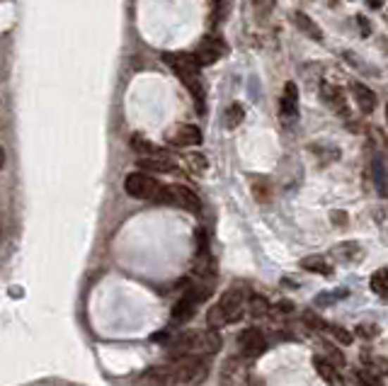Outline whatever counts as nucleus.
<instances>
[{
	"mask_svg": "<svg viewBox=\"0 0 388 386\" xmlns=\"http://www.w3.org/2000/svg\"><path fill=\"white\" fill-rule=\"evenodd\" d=\"M345 296H349V289H335V291H330V294H320L318 299H315V304L330 306V304H335V301L345 299Z\"/></svg>",
	"mask_w": 388,
	"mask_h": 386,
	"instance_id": "nucleus-26",
	"label": "nucleus"
},
{
	"mask_svg": "<svg viewBox=\"0 0 388 386\" xmlns=\"http://www.w3.org/2000/svg\"><path fill=\"white\" fill-rule=\"evenodd\" d=\"M369 8H381V0H367Z\"/></svg>",
	"mask_w": 388,
	"mask_h": 386,
	"instance_id": "nucleus-35",
	"label": "nucleus"
},
{
	"mask_svg": "<svg viewBox=\"0 0 388 386\" xmlns=\"http://www.w3.org/2000/svg\"><path fill=\"white\" fill-rule=\"evenodd\" d=\"M245 311H248V294H245L243 289H228L226 294L209 308L206 323H209V328L218 330L228 323L240 321Z\"/></svg>",
	"mask_w": 388,
	"mask_h": 386,
	"instance_id": "nucleus-3",
	"label": "nucleus"
},
{
	"mask_svg": "<svg viewBox=\"0 0 388 386\" xmlns=\"http://www.w3.org/2000/svg\"><path fill=\"white\" fill-rule=\"evenodd\" d=\"M131 148H136V151L149 153V156H158V148L153 146V143L144 141V139H141V136H134V139H131Z\"/></svg>",
	"mask_w": 388,
	"mask_h": 386,
	"instance_id": "nucleus-29",
	"label": "nucleus"
},
{
	"mask_svg": "<svg viewBox=\"0 0 388 386\" xmlns=\"http://www.w3.org/2000/svg\"><path fill=\"white\" fill-rule=\"evenodd\" d=\"M332 258L340 263H357V260H362V246L354 243V241L340 243V246L332 248Z\"/></svg>",
	"mask_w": 388,
	"mask_h": 386,
	"instance_id": "nucleus-14",
	"label": "nucleus"
},
{
	"mask_svg": "<svg viewBox=\"0 0 388 386\" xmlns=\"http://www.w3.org/2000/svg\"><path fill=\"white\" fill-rule=\"evenodd\" d=\"M294 25H296L306 37H311V40L323 42V32H320V27L315 25V22L311 20L306 13H294Z\"/></svg>",
	"mask_w": 388,
	"mask_h": 386,
	"instance_id": "nucleus-17",
	"label": "nucleus"
},
{
	"mask_svg": "<svg viewBox=\"0 0 388 386\" xmlns=\"http://www.w3.org/2000/svg\"><path fill=\"white\" fill-rule=\"evenodd\" d=\"M226 52H228L226 42H223L221 37L211 35V37H204V40L196 44L194 56H196V61H199L201 66H211V64H216L218 59L226 56Z\"/></svg>",
	"mask_w": 388,
	"mask_h": 386,
	"instance_id": "nucleus-7",
	"label": "nucleus"
},
{
	"mask_svg": "<svg viewBox=\"0 0 388 386\" xmlns=\"http://www.w3.org/2000/svg\"><path fill=\"white\" fill-rule=\"evenodd\" d=\"M238 350L245 360H258V357L265 355L267 340H265V335H262V330L245 328L243 333L238 335Z\"/></svg>",
	"mask_w": 388,
	"mask_h": 386,
	"instance_id": "nucleus-6",
	"label": "nucleus"
},
{
	"mask_svg": "<svg viewBox=\"0 0 388 386\" xmlns=\"http://www.w3.org/2000/svg\"><path fill=\"white\" fill-rule=\"evenodd\" d=\"M386 122H388V104H386Z\"/></svg>",
	"mask_w": 388,
	"mask_h": 386,
	"instance_id": "nucleus-36",
	"label": "nucleus"
},
{
	"mask_svg": "<svg viewBox=\"0 0 388 386\" xmlns=\"http://www.w3.org/2000/svg\"><path fill=\"white\" fill-rule=\"evenodd\" d=\"M374 180H376V192H379L381 197L388 195V175H386V168L384 163L376 158L374 161Z\"/></svg>",
	"mask_w": 388,
	"mask_h": 386,
	"instance_id": "nucleus-23",
	"label": "nucleus"
},
{
	"mask_svg": "<svg viewBox=\"0 0 388 386\" xmlns=\"http://www.w3.org/2000/svg\"><path fill=\"white\" fill-rule=\"evenodd\" d=\"M275 5H277V0H253V8H255V15L262 20V18H267V15L275 10Z\"/></svg>",
	"mask_w": 388,
	"mask_h": 386,
	"instance_id": "nucleus-28",
	"label": "nucleus"
},
{
	"mask_svg": "<svg viewBox=\"0 0 388 386\" xmlns=\"http://www.w3.org/2000/svg\"><path fill=\"white\" fill-rule=\"evenodd\" d=\"M243 117H245V109H243V104L240 102H233L231 107L226 109V114H223V126L226 129H236V126L243 122Z\"/></svg>",
	"mask_w": 388,
	"mask_h": 386,
	"instance_id": "nucleus-21",
	"label": "nucleus"
},
{
	"mask_svg": "<svg viewBox=\"0 0 388 386\" xmlns=\"http://www.w3.org/2000/svg\"><path fill=\"white\" fill-rule=\"evenodd\" d=\"M357 22H359V30H362V37H369L371 35V22L367 18H362V15L357 18Z\"/></svg>",
	"mask_w": 388,
	"mask_h": 386,
	"instance_id": "nucleus-32",
	"label": "nucleus"
},
{
	"mask_svg": "<svg viewBox=\"0 0 388 386\" xmlns=\"http://www.w3.org/2000/svg\"><path fill=\"white\" fill-rule=\"evenodd\" d=\"M168 350L173 352V357L182 355H214L221 350V335L214 328L209 330H182V333H168Z\"/></svg>",
	"mask_w": 388,
	"mask_h": 386,
	"instance_id": "nucleus-1",
	"label": "nucleus"
},
{
	"mask_svg": "<svg viewBox=\"0 0 388 386\" xmlns=\"http://www.w3.org/2000/svg\"><path fill=\"white\" fill-rule=\"evenodd\" d=\"M313 367H315V372L320 374V379H323V382H327L330 386L337 384V372H335V365H332L330 360H325V357L315 355L313 357Z\"/></svg>",
	"mask_w": 388,
	"mask_h": 386,
	"instance_id": "nucleus-19",
	"label": "nucleus"
},
{
	"mask_svg": "<svg viewBox=\"0 0 388 386\" xmlns=\"http://www.w3.org/2000/svg\"><path fill=\"white\" fill-rule=\"evenodd\" d=\"M357 335H362V338H376V335H379V325H374V323H359L357 325Z\"/></svg>",
	"mask_w": 388,
	"mask_h": 386,
	"instance_id": "nucleus-31",
	"label": "nucleus"
},
{
	"mask_svg": "<svg viewBox=\"0 0 388 386\" xmlns=\"http://www.w3.org/2000/svg\"><path fill=\"white\" fill-rule=\"evenodd\" d=\"M352 95L354 100H357V107L362 109V112H374L376 109V95L369 90L367 85H362V83H354L352 85Z\"/></svg>",
	"mask_w": 388,
	"mask_h": 386,
	"instance_id": "nucleus-13",
	"label": "nucleus"
},
{
	"mask_svg": "<svg viewBox=\"0 0 388 386\" xmlns=\"http://www.w3.org/2000/svg\"><path fill=\"white\" fill-rule=\"evenodd\" d=\"M323 100L330 104L335 112H340V114H347V97H345V92L340 90V88H335V85H323Z\"/></svg>",
	"mask_w": 388,
	"mask_h": 386,
	"instance_id": "nucleus-15",
	"label": "nucleus"
},
{
	"mask_svg": "<svg viewBox=\"0 0 388 386\" xmlns=\"http://www.w3.org/2000/svg\"><path fill=\"white\" fill-rule=\"evenodd\" d=\"M292 308H294L292 301H282V304L275 306V311H277V313H292Z\"/></svg>",
	"mask_w": 388,
	"mask_h": 386,
	"instance_id": "nucleus-33",
	"label": "nucleus"
},
{
	"mask_svg": "<svg viewBox=\"0 0 388 386\" xmlns=\"http://www.w3.org/2000/svg\"><path fill=\"white\" fill-rule=\"evenodd\" d=\"M124 190L127 195L136 197V200H151V202H163L168 200V185H161L156 178L146 173H131L124 180Z\"/></svg>",
	"mask_w": 388,
	"mask_h": 386,
	"instance_id": "nucleus-4",
	"label": "nucleus"
},
{
	"mask_svg": "<svg viewBox=\"0 0 388 386\" xmlns=\"http://www.w3.org/2000/svg\"><path fill=\"white\" fill-rule=\"evenodd\" d=\"M163 61L170 66L175 73H177V78L184 83V88L189 90V95H192V100L196 104V112L204 114L206 112V92H204L201 76H199L201 64L196 61L194 54H165Z\"/></svg>",
	"mask_w": 388,
	"mask_h": 386,
	"instance_id": "nucleus-2",
	"label": "nucleus"
},
{
	"mask_svg": "<svg viewBox=\"0 0 388 386\" xmlns=\"http://www.w3.org/2000/svg\"><path fill=\"white\" fill-rule=\"evenodd\" d=\"M165 204H175V207H182L187 212L199 214L201 212V200L194 195L189 187L184 185H168V200Z\"/></svg>",
	"mask_w": 388,
	"mask_h": 386,
	"instance_id": "nucleus-9",
	"label": "nucleus"
},
{
	"mask_svg": "<svg viewBox=\"0 0 388 386\" xmlns=\"http://www.w3.org/2000/svg\"><path fill=\"white\" fill-rule=\"evenodd\" d=\"M332 222H335L337 226H345V224H347V214H342V212H332Z\"/></svg>",
	"mask_w": 388,
	"mask_h": 386,
	"instance_id": "nucleus-34",
	"label": "nucleus"
},
{
	"mask_svg": "<svg viewBox=\"0 0 388 386\" xmlns=\"http://www.w3.org/2000/svg\"><path fill=\"white\" fill-rule=\"evenodd\" d=\"M299 265H301L303 270H308V272L323 275V277H330L332 275V265L327 263V258H323V255H308V258H303Z\"/></svg>",
	"mask_w": 388,
	"mask_h": 386,
	"instance_id": "nucleus-18",
	"label": "nucleus"
},
{
	"mask_svg": "<svg viewBox=\"0 0 388 386\" xmlns=\"http://www.w3.org/2000/svg\"><path fill=\"white\" fill-rule=\"evenodd\" d=\"M139 168L144 170H151V173H170V170H175V161H170V158L165 156H146L139 161Z\"/></svg>",
	"mask_w": 388,
	"mask_h": 386,
	"instance_id": "nucleus-16",
	"label": "nucleus"
},
{
	"mask_svg": "<svg viewBox=\"0 0 388 386\" xmlns=\"http://www.w3.org/2000/svg\"><path fill=\"white\" fill-rule=\"evenodd\" d=\"M371 289H374L379 296L388 299V267H381L371 275Z\"/></svg>",
	"mask_w": 388,
	"mask_h": 386,
	"instance_id": "nucleus-22",
	"label": "nucleus"
},
{
	"mask_svg": "<svg viewBox=\"0 0 388 386\" xmlns=\"http://www.w3.org/2000/svg\"><path fill=\"white\" fill-rule=\"evenodd\" d=\"M357 382L362 386H384V382H381V377L374 372V369L369 367H362L357 369Z\"/></svg>",
	"mask_w": 388,
	"mask_h": 386,
	"instance_id": "nucleus-24",
	"label": "nucleus"
},
{
	"mask_svg": "<svg viewBox=\"0 0 388 386\" xmlns=\"http://www.w3.org/2000/svg\"><path fill=\"white\" fill-rule=\"evenodd\" d=\"M325 355H327V360H330L335 367H342V365H345V355H342V352L337 350L335 345L327 343V345H325Z\"/></svg>",
	"mask_w": 388,
	"mask_h": 386,
	"instance_id": "nucleus-30",
	"label": "nucleus"
},
{
	"mask_svg": "<svg viewBox=\"0 0 388 386\" xmlns=\"http://www.w3.org/2000/svg\"><path fill=\"white\" fill-rule=\"evenodd\" d=\"M245 360L243 355L240 357H231V360L223 362V369H221V386H243L248 382V369H245Z\"/></svg>",
	"mask_w": 388,
	"mask_h": 386,
	"instance_id": "nucleus-10",
	"label": "nucleus"
},
{
	"mask_svg": "<svg viewBox=\"0 0 388 386\" xmlns=\"http://www.w3.org/2000/svg\"><path fill=\"white\" fill-rule=\"evenodd\" d=\"M141 386H177L180 384V374L175 365H161V367H151L146 369L139 377Z\"/></svg>",
	"mask_w": 388,
	"mask_h": 386,
	"instance_id": "nucleus-8",
	"label": "nucleus"
},
{
	"mask_svg": "<svg viewBox=\"0 0 388 386\" xmlns=\"http://www.w3.org/2000/svg\"><path fill=\"white\" fill-rule=\"evenodd\" d=\"M327 335H332V338L337 340V343H342V345H349L354 340V335L349 333V330H345L342 325H330L327 323V330H325Z\"/></svg>",
	"mask_w": 388,
	"mask_h": 386,
	"instance_id": "nucleus-25",
	"label": "nucleus"
},
{
	"mask_svg": "<svg viewBox=\"0 0 388 386\" xmlns=\"http://www.w3.org/2000/svg\"><path fill=\"white\" fill-rule=\"evenodd\" d=\"M184 163H187L189 168H192L194 173H199V175L206 170V158L199 156V153H187V156H184Z\"/></svg>",
	"mask_w": 388,
	"mask_h": 386,
	"instance_id": "nucleus-27",
	"label": "nucleus"
},
{
	"mask_svg": "<svg viewBox=\"0 0 388 386\" xmlns=\"http://www.w3.org/2000/svg\"><path fill=\"white\" fill-rule=\"evenodd\" d=\"M280 109H282V117L287 119V122H294V119L299 117V88H296V83H287V85H284Z\"/></svg>",
	"mask_w": 388,
	"mask_h": 386,
	"instance_id": "nucleus-12",
	"label": "nucleus"
},
{
	"mask_svg": "<svg viewBox=\"0 0 388 386\" xmlns=\"http://www.w3.org/2000/svg\"><path fill=\"white\" fill-rule=\"evenodd\" d=\"M270 311H272V306H270V301L267 299H262V296H258V294L248 296V313L253 318H262V316H267Z\"/></svg>",
	"mask_w": 388,
	"mask_h": 386,
	"instance_id": "nucleus-20",
	"label": "nucleus"
},
{
	"mask_svg": "<svg viewBox=\"0 0 388 386\" xmlns=\"http://www.w3.org/2000/svg\"><path fill=\"white\" fill-rule=\"evenodd\" d=\"M173 365L177 367L180 384H187V386H199L206 379V374H209V369H206V362L201 360L199 355L173 357Z\"/></svg>",
	"mask_w": 388,
	"mask_h": 386,
	"instance_id": "nucleus-5",
	"label": "nucleus"
},
{
	"mask_svg": "<svg viewBox=\"0 0 388 386\" xmlns=\"http://www.w3.org/2000/svg\"><path fill=\"white\" fill-rule=\"evenodd\" d=\"M165 141L173 146H199L201 131L194 124H175L165 131Z\"/></svg>",
	"mask_w": 388,
	"mask_h": 386,
	"instance_id": "nucleus-11",
	"label": "nucleus"
}]
</instances>
